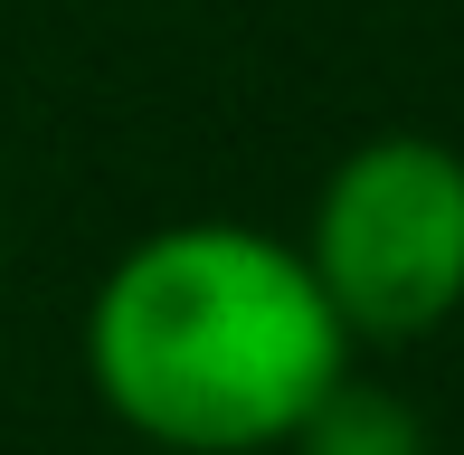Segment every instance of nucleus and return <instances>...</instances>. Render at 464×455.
I'll return each mask as SVG.
<instances>
[{
	"instance_id": "nucleus-3",
	"label": "nucleus",
	"mask_w": 464,
	"mask_h": 455,
	"mask_svg": "<svg viewBox=\"0 0 464 455\" xmlns=\"http://www.w3.org/2000/svg\"><path fill=\"white\" fill-rule=\"evenodd\" d=\"M294 455H427V418H417L398 389H370V380H332L323 399L294 418Z\"/></svg>"
},
{
	"instance_id": "nucleus-1",
	"label": "nucleus",
	"mask_w": 464,
	"mask_h": 455,
	"mask_svg": "<svg viewBox=\"0 0 464 455\" xmlns=\"http://www.w3.org/2000/svg\"><path fill=\"white\" fill-rule=\"evenodd\" d=\"M86 370L133 437L171 455H256L351 370V333L304 247L189 218L114 257L86 314Z\"/></svg>"
},
{
	"instance_id": "nucleus-2",
	"label": "nucleus",
	"mask_w": 464,
	"mask_h": 455,
	"mask_svg": "<svg viewBox=\"0 0 464 455\" xmlns=\"http://www.w3.org/2000/svg\"><path fill=\"white\" fill-rule=\"evenodd\" d=\"M304 266L351 342H427L464 314V152L436 133H370L313 199Z\"/></svg>"
},
{
	"instance_id": "nucleus-4",
	"label": "nucleus",
	"mask_w": 464,
	"mask_h": 455,
	"mask_svg": "<svg viewBox=\"0 0 464 455\" xmlns=\"http://www.w3.org/2000/svg\"><path fill=\"white\" fill-rule=\"evenodd\" d=\"M0 276H10V237H0Z\"/></svg>"
}]
</instances>
